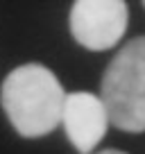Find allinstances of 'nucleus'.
<instances>
[{
	"instance_id": "1",
	"label": "nucleus",
	"mask_w": 145,
	"mask_h": 154,
	"mask_svg": "<svg viewBox=\"0 0 145 154\" xmlns=\"http://www.w3.org/2000/svg\"><path fill=\"white\" fill-rule=\"evenodd\" d=\"M0 104L20 136L39 138L61 122L66 93L50 68L41 63H23L5 77Z\"/></svg>"
},
{
	"instance_id": "2",
	"label": "nucleus",
	"mask_w": 145,
	"mask_h": 154,
	"mask_svg": "<svg viewBox=\"0 0 145 154\" xmlns=\"http://www.w3.org/2000/svg\"><path fill=\"white\" fill-rule=\"evenodd\" d=\"M100 97L113 127L129 134L145 131V36L129 41L111 59Z\"/></svg>"
},
{
	"instance_id": "3",
	"label": "nucleus",
	"mask_w": 145,
	"mask_h": 154,
	"mask_svg": "<svg viewBox=\"0 0 145 154\" xmlns=\"http://www.w3.org/2000/svg\"><path fill=\"white\" fill-rule=\"evenodd\" d=\"M129 9L125 0H75L68 25L70 34L86 50H109L125 36Z\"/></svg>"
},
{
	"instance_id": "4",
	"label": "nucleus",
	"mask_w": 145,
	"mask_h": 154,
	"mask_svg": "<svg viewBox=\"0 0 145 154\" xmlns=\"http://www.w3.org/2000/svg\"><path fill=\"white\" fill-rule=\"evenodd\" d=\"M61 122L66 127V136L72 143V147L79 154H88L104 138L111 120L102 97L86 91H77L66 95Z\"/></svg>"
},
{
	"instance_id": "5",
	"label": "nucleus",
	"mask_w": 145,
	"mask_h": 154,
	"mask_svg": "<svg viewBox=\"0 0 145 154\" xmlns=\"http://www.w3.org/2000/svg\"><path fill=\"white\" fill-rule=\"evenodd\" d=\"M97 154H125V152H120V149H104V152H97Z\"/></svg>"
},
{
	"instance_id": "6",
	"label": "nucleus",
	"mask_w": 145,
	"mask_h": 154,
	"mask_svg": "<svg viewBox=\"0 0 145 154\" xmlns=\"http://www.w3.org/2000/svg\"><path fill=\"white\" fill-rule=\"evenodd\" d=\"M143 5H145V0H143Z\"/></svg>"
}]
</instances>
